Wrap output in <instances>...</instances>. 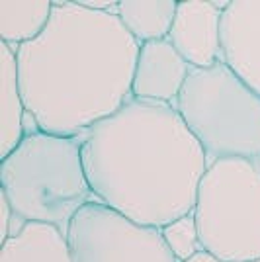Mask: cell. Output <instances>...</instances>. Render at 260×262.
<instances>
[{"label":"cell","mask_w":260,"mask_h":262,"mask_svg":"<svg viewBox=\"0 0 260 262\" xmlns=\"http://www.w3.org/2000/svg\"><path fill=\"white\" fill-rule=\"evenodd\" d=\"M190 71L192 67L168 39L143 43L135 63L131 96L174 106Z\"/></svg>","instance_id":"cell-9"},{"label":"cell","mask_w":260,"mask_h":262,"mask_svg":"<svg viewBox=\"0 0 260 262\" xmlns=\"http://www.w3.org/2000/svg\"><path fill=\"white\" fill-rule=\"evenodd\" d=\"M250 262H260V258H256V260H250Z\"/></svg>","instance_id":"cell-19"},{"label":"cell","mask_w":260,"mask_h":262,"mask_svg":"<svg viewBox=\"0 0 260 262\" xmlns=\"http://www.w3.org/2000/svg\"><path fill=\"white\" fill-rule=\"evenodd\" d=\"M178 2L174 0H121L118 18L139 45L168 39Z\"/></svg>","instance_id":"cell-12"},{"label":"cell","mask_w":260,"mask_h":262,"mask_svg":"<svg viewBox=\"0 0 260 262\" xmlns=\"http://www.w3.org/2000/svg\"><path fill=\"white\" fill-rule=\"evenodd\" d=\"M0 262H73V254L59 227L28 221L0 245Z\"/></svg>","instance_id":"cell-10"},{"label":"cell","mask_w":260,"mask_h":262,"mask_svg":"<svg viewBox=\"0 0 260 262\" xmlns=\"http://www.w3.org/2000/svg\"><path fill=\"white\" fill-rule=\"evenodd\" d=\"M174 108L202 145L207 166L219 159L260 163V96L223 61L192 69Z\"/></svg>","instance_id":"cell-4"},{"label":"cell","mask_w":260,"mask_h":262,"mask_svg":"<svg viewBox=\"0 0 260 262\" xmlns=\"http://www.w3.org/2000/svg\"><path fill=\"white\" fill-rule=\"evenodd\" d=\"M82 137L96 202L157 229L194 211L207 159L174 106L131 96Z\"/></svg>","instance_id":"cell-2"},{"label":"cell","mask_w":260,"mask_h":262,"mask_svg":"<svg viewBox=\"0 0 260 262\" xmlns=\"http://www.w3.org/2000/svg\"><path fill=\"white\" fill-rule=\"evenodd\" d=\"M82 133L75 137L37 133L0 161V192L14 215L28 223H49L69 233L71 221L96 196L82 161Z\"/></svg>","instance_id":"cell-3"},{"label":"cell","mask_w":260,"mask_h":262,"mask_svg":"<svg viewBox=\"0 0 260 262\" xmlns=\"http://www.w3.org/2000/svg\"><path fill=\"white\" fill-rule=\"evenodd\" d=\"M12 221H14V209H12L8 198L0 192V245L12 235Z\"/></svg>","instance_id":"cell-15"},{"label":"cell","mask_w":260,"mask_h":262,"mask_svg":"<svg viewBox=\"0 0 260 262\" xmlns=\"http://www.w3.org/2000/svg\"><path fill=\"white\" fill-rule=\"evenodd\" d=\"M221 20L213 2H178L168 41L192 69H209L221 61Z\"/></svg>","instance_id":"cell-8"},{"label":"cell","mask_w":260,"mask_h":262,"mask_svg":"<svg viewBox=\"0 0 260 262\" xmlns=\"http://www.w3.org/2000/svg\"><path fill=\"white\" fill-rule=\"evenodd\" d=\"M161 233H163L166 247L170 249V252H172L174 258L178 262L190 260L200 251H204L194 211H190L182 217L170 221L168 225L161 227Z\"/></svg>","instance_id":"cell-14"},{"label":"cell","mask_w":260,"mask_h":262,"mask_svg":"<svg viewBox=\"0 0 260 262\" xmlns=\"http://www.w3.org/2000/svg\"><path fill=\"white\" fill-rule=\"evenodd\" d=\"M73 262H178L157 227L100 202L78 209L67 233Z\"/></svg>","instance_id":"cell-6"},{"label":"cell","mask_w":260,"mask_h":262,"mask_svg":"<svg viewBox=\"0 0 260 262\" xmlns=\"http://www.w3.org/2000/svg\"><path fill=\"white\" fill-rule=\"evenodd\" d=\"M53 16L49 0H0V39L18 49L37 39Z\"/></svg>","instance_id":"cell-13"},{"label":"cell","mask_w":260,"mask_h":262,"mask_svg":"<svg viewBox=\"0 0 260 262\" xmlns=\"http://www.w3.org/2000/svg\"><path fill=\"white\" fill-rule=\"evenodd\" d=\"M22 129H24V137H30V135H37L41 133V125H39V120L35 118V114L26 110L22 120Z\"/></svg>","instance_id":"cell-17"},{"label":"cell","mask_w":260,"mask_h":262,"mask_svg":"<svg viewBox=\"0 0 260 262\" xmlns=\"http://www.w3.org/2000/svg\"><path fill=\"white\" fill-rule=\"evenodd\" d=\"M82 6H86L90 10L96 12H108V14H116L118 16V4L114 0H78Z\"/></svg>","instance_id":"cell-16"},{"label":"cell","mask_w":260,"mask_h":262,"mask_svg":"<svg viewBox=\"0 0 260 262\" xmlns=\"http://www.w3.org/2000/svg\"><path fill=\"white\" fill-rule=\"evenodd\" d=\"M186 262H225V260H221V258H217L213 254H209L207 251H200L196 256H192L190 260H186Z\"/></svg>","instance_id":"cell-18"},{"label":"cell","mask_w":260,"mask_h":262,"mask_svg":"<svg viewBox=\"0 0 260 262\" xmlns=\"http://www.w3.org/2000/svg\"><path fill=\"white\" fill-rule=\"evenodd\" d=\"M24 114L26 102L18 78L16 49L0 43V159L8 157L24 141Z\"/></svg>","instance_id":"cell-11"},{"label":"cell","mask_w":260,"mask_h":262,"mask_svg":"<svg viewBox=\"0 0 260 262\" xmlns=\"http://www.w3.org/2000/svg\"><path fill=\"white\" fill-rule=\"evenodd\" d=\"M194 215L204 251L225 262L260 258V163L219 159L209 164Z\"/></svg>","instance_id":"cell-5"},{"label":"cell","mask_w":260,"mask_h":262,"mask_svg":"<svg viewBox=\"0 0 260 262\" xmlns=\"http://www.w3.org/2000/svg\"><path fill=\"white\" fill-rule=\"evenodd\" d=\"M139 47L116 14L57 0L45 32L16 49L26 110L44 133H84L131 98Z\"/></svg>","instance_id":"cell-1"},{"label":"cell","mask_w":260,"mask_h":262,"mask_svg":"<svg viewBox=\"0 0 260 262\" xmlns=\"http://www.w3.org/2000/svg\"><path fill=\"white\" fill-rule=\"evenodd\" d=\"M221 61L260 96V0H233L221 20Z\"/></svg>","instance_id":"cell-7"}]
</instances>
